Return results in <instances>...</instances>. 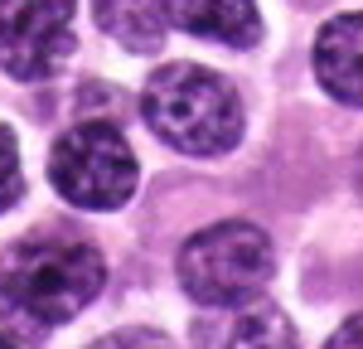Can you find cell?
Returning a JSON list of instances; mask_svg holds the SVG:
<instances>
[{"instance_id": "8", "label": "cell", "mask_w": 363, "mask_h": 349, "mask_svg": "<svg viewBox=\"0 0 363 349\" xmlns=\"http://www.w3.org/2000/svg\"><path fill=\"white\" fill-rule=\"evenodd\" d=\"M169 25H179L184 34L199 39H218L228 49H247L262 34L257 5L252 0H165Z\"/></svg>"}, {"instance_id": "2", "label": "cell", "mask_w": 363, "mask_h": 349, "mask_svg": "<svg viewBox=\"0 0 363 349\" xmlns=\"http://www.w3.org/2000/svg\"><path fill=\"white\" fill-rule=\"evenodd\" d=\"M150 131L184 155H223L242 136V102L228 78L199 63H165L140 92Z\"/></svg>"}, {"instance_id": "4", "label": "cell", "mask_w": 363, "mask_h": 349, "mask_svg": "<svg viewBox=\"0 0 363 349\" xmlns=\"http://www.w3.org/2000/svg\"><path fill=\"white\" fill-rule=\"evenodd\" d=\"M49 179L73 209H121L136 194V155L112 121H83L49 150Z\"/></svg>"}, {"instance_id": "12", "label": "cell", "mask_w": 363, "mask_h": 349, "mask_svg": "<svg viewBox=\"0 0 363 349\" xmlns=\"http://www.w3.org/2000/svg\"><path fill=\"white\" fill-rule=\"evenodd\" d=\"M325 349H363V311L344 320L335 335H330V345H325Z\"/></svg>"}, {"instance_id": "13", "label": "cell", "mask_w": 363, "mask_h": 349, "mask_svg": "<svg viewBox=\"0 0 363 349\" xmlns=\"http://www.w3.org/2000/svg\"><path fill=\"white\" fill-rule=\"evenodd\" d=\"M354 179H359V194H363V150H359V160H354Z\"/></svg>"}, {"instance_id": "5", "label": "cell", "mask_w": 363, "mask_h": 349, "mask_svg": "<svg viewBox=\"0 0 363 349\" xmlns=\"http://www.w3.org/2000/svg\"><path fill=\"white\" fill-rule=\"evenodd\" d=\"M73 54V0H0V73L44 83Z\"/></svg>"}, {"instance_id": "10", "label": "cell", "mask_w": 363, "mask_h": 349, "mask_svg": "<svg viewBox=\"0 0 363 349\" xmlns=\"http://www.w3.org/2000/svg\"><path fill=\"white\" fill-rule=\"evenodd\" d=\"M25 179H20V150H15V136L0 126V214L20 199Z\"/></svg>"}, {"instance_id": "9", "label": "cell", "mask_w": 363, "mask_h": 349, "mask_svg": "<svg viewBox=\"0 0 363 349\" xmlns=\"http://www.w3.org/2000/svg\"><path fill=\"white\" fill-rule=\"evenodd\" d=\"M92 15L131 54H160V44H165V0H92Z\"/></svg>"}, {"instance_id": "1", "label": "cell", "mask_w": 363, "mask_h": 349, "mask_svg": "<svg viewBox=\"0 0 363 349\" xmlns=\"http://www.w3.org/2000/svg\"><path fill=\"white\" fill-rule=\"evenodd\" d=\"M102 253L68 233H34L0 262V349H44L49 330L97 301Z\"/></svg>"}, {"instance_id": "3", "label": "cell", "mask_w": 363, "mask_h": 349, "mask_svg": "<svg viewBox=\"0 0 363 349\" xmlns=\"http://www.w3.org/2000/svg\"><path fill=\"white\" fill-rule=\"evenodd\" d=\"M272 282V243L257 223L228 218L213 228H199L179 248V287L199 306H242Z\"/></svg>"}, {"instance_id": "6", "label": "cell", "mask_w": 363, "mask_h": 349, "mask_svg": "<svg viewBox=\"0 0 363 349\" xmlns=\"http://www.w3.org/2000/svg\"><path fill=\"white\" fill-rule=\"evenodd\" d=\"M194 349H296V325L272 301H242L223 306L213 325L194 330Z\"/></svg>"}, {"instance_id": "7", "label": "cell", "mask_w": 363, "mask_h": 349, "mask_svg": "<svg viewBox=\"0 0 363 349\" xmlns=\"http://www.w3.org/2000/svg\"><path fill=\"white\" fill-rule=\"evenodd\" d=\"M315 73L344 107H363V15H335L315 34Z\"/></svg>"}, {"instance_id": "11", "label": "cell", "mask_w": 363, "mask_h": 349, "mask_svg": "<svg viewBox=\"0 0 363 349\" xmlns=\"http://www.w3.org/2000/svg\"><path fill=\"white\" fill-rule=\"evenodd\" d=\"M92 349H174L160 330H116L107 340H97Z\"/></svg>"}]
</instances>
